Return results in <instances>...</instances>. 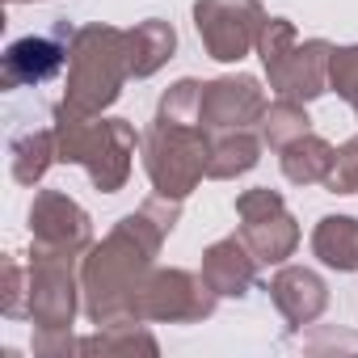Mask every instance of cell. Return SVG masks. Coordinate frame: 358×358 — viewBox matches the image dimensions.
I'll return each instance as SVG.
<instances>
[{
    "label": "cell",
    "mask_w": 358,
    "mask_h": 358,
    "mask_svg": "<svg viewBox=\"0 0 358 358\" xmlns=\"http://www.w3.org/2000/svg\"><path fill=\"white\" fill-rule=\"evenodd\" d=\"M182 220V203L152 194L143 207L122 215L85 257H80V295L85 316L93 324H110L131 316V295L148 278V270L160 257L164 236Z\"/></svg>",
    "instance_id": "6da1fadb"
},
{
    "label": "cell",
    "mask_w": 358,
    "mask_h": 358,
    "mask_svg": "<svg viewBox=\"0 0 358 358\" xmlns=\"http://www.w3.org/2000/svg\"><path fill=\"white\" fill-rule=\"evenodd\" d=\"M55 148L59 164H80L89 182L101 194H118L131 182L135 152L143 135L127 118H106V114H76L68 106H55Z\"/></svg>",
    "instance_id": "7a4b0ae2"
},
{
    "label": "cell",
    "mask_w": 358,
    "mask_h": 358,
    "mask_svg": "<svg viewBox=\"0 0 358 358\" xmlns=\"http://www.w3.org/2000/svg\"><path fill=\"white\" fill-rule=\"evenodd\" d=\"M127 80H131L127 30L106 26V22L76 26L68 38V80H64L59 106L76 114H106L122 97Z\"/></svg>",
    "instance_id": "3957f363"
},
{
    "label": "cell",
    "mask_w": 358,
    "mask_h": 358,
    "mask_svg": "<svg viewBox=\"0 0 358 358\" xmlns=\"http://www.w3.org/2000/svg\"><path fill=\"white\" fill-rule=\"evenodd\" d=\"M143 173L152 182V194L186 203L207 177V156H211V131L203 122H169L152 118L139 143Z\"/></svg>",
    "instance_id": "277c9868"
},
{
    "label": "cell",
    "mask_w": 358,
    "mask_h": 358,
    "mask_svg": "<svg viewBox=\"0 0 358 358\" xmlns=\"http://www.w3.org/2000/svg\"><path fill=\"white\" fill-rule=\"evenodd\" d=\"M220 308V295L203 274L182 266H152L131 295V316L148 324H199Z\"/></svg>",
    "instance_id": "5b68a950"
},
{
    "label": "cell",
    "mask_w": 358,
    "mask_h": 358,
    "mask_svg": "<svg viewBox=\"0 0 358 358\" xmlns=\"http://www.w3.org/2000/svg\"><path fill=\"white\" fill-rule=\"evenodd\" d=\"M80 257L30 245V324L43 333H72L76 312H85L80 295Z\"/></svg>",
    "instance_id": "8992f818"
},
{
    "label": "cell",
    "mask_w": 358,
    "mask_h": 358,
    "mask_svg": "<svg viewBox=\"0 0 358 358\" xmlns=\"http://www.w3.org/2000/svg\"><path fill=\"white\" fill-rule=\"evenodd\" d=\"M266 17L262 0H194V30L215 64H241L253 55Z\"/></svg>",
    "instance_id": "52a82bcc"
},
{
    "label": "cell",
    "mask_w": 358,
    "mask_h": 358,
    "mask_svg": "<svg viewBox=\"0 0 358 358\" xmlns=\"http://www.w3.org/2000/svg\"><path fill=\"white\" fill-rule=\"evenodd\" d=\"M241 236L262 266H282L299 249V220L287 211V199L270 186H253L236 194Z\"/></svg>",
    "instance_id": "ba28073f"
},
{
    "label": "cell",
    "mask_w": 358,
    "mask_h": 358,
    "mask_svg": "<svg viewBox=\"0 0 358 358\" xmlns=\"http://www.w3.org/2000/svg\"><path fill=\"white\" fill-rule=\"evenodd\" d=\"M30 245L85 257L93 249V220H89V211L72 194H64V190H34V203H30Z\"/></svg>",
    "instance_id": "9c48e42d"
},
{
    "label": "cell",
    "mask_w": 358,
    "mask_h": 358,
    "mask_svg": "<svg viewBox=\"0 0 358 358\" xmlns=\"http://www.w3.org/2000/svg\"><path fill=\"white\" fill-rule=\"evenodd\" d=\"M266 89L257 76L249 72H228L215 80H203V127L215 131H241V127H257L266 114Z\"/></svg>",
    "instance_id": "30bf717a"
},
{
    "label": "cell",
    "mask_w": 358,
    "mask_h": 358,
    "mask_svg": "<svg viewBox=\"0 0 358 358\" xmlns=\"http://www.w3.org/2000/svg\"><path fill=\"white\" fill-rule=\"evenodd\" d=\"M68 38H72V26L59 22L55 34H26L17 43H9L5 51V85L9 89H26V85H43L51 80L59 68H68Z\"/></svg>",
    "instance_id": "8fae6325"
},
{
    "label": "cell",
    "mask_w": 358,
    "mask_h": 358,
    "mask_svg": "<svg viewBox=\"0 0 358 358\" xmlns=\"http://www.w3.org/2000/svg\"><path fill=\"white\" fill-rule=\"evenodd\" d=\"M329 64H333V43L324 38H303L291 47V55L266 72L270 89L278 97H295V101H316L329 93Z\"/></svg>",
    "instance_id": "7c38bea8"
},
{
    "label": "cell",
    "mask_w": 358,
    "mask_h": 358,
    "mask_svg": "<svg viewBox=\"0 0 358 358\" xmlns=\"http://www.w3.org/2000/svg\"><path fill=\"white\" fill-rule=\"evenodd\" d=\"M266 291H270L274 308L282 312V320H287L291 329L316 324V320L324 316V308H329V282H324L312 266H291V262H282V266L274 270V278H270Z\"/></svg>",
    "instance_id": "4fadbf2b"
},
{
    "label": "cell",
    "mask_w": 358,
    "mask_h": 358,
    "mask_svg": "<svg viewBox=\"0 0 358 358\" xmlns=\"http://www.w3.org/2000/svg\"><path fill=\"white\" fill-rule=\"evenodd\" d=\"M257 270H262V262L253 257V249L245 245L241 232L207 245L203 249V266H199V274L207 278V287L220 299H245L257 287Z\"/></svg>",
    "instance_id": "5bb4252c"
},
{
    "label": "cell",
    "mask_w": 358,
    "mask_h": 358,
    "mask_svg": "<svg viewBox=\"0 0 358 358\" xmlns=\"http://www.w3.org/2000/svg\"><path fill=\"white\" fill-rule=\"evenodd\" d=\"M177 55V30L164 17H148L135 22L127 30V64H131V80H148L156 76L169 59Z\"/></svg>",
    "instance_id": "9a60e30c"
},
{
    "label": "cell",
    "mask_w": 358,
    "mask_h": 358,
    "mask_svg": "<svg viewBox=\"0 0 358 358\" xmlns=\"http://www.w3.org/2000/svg\"><path fill=\"white\" fill-rule=\"evenodd\" d=\"M312 257L337 274L358 270V220L354 215H320L312 228Z\"/></svg>",
    "instance_id": "2e32d148"
},
{
    "label": "cell",
    "mask_w": 358,
    "mask_h": 358,
    "mask_svg": "<svg viewBox=\"0 0 358 358\" xmlns=\"http://www.w3.org/2000/svg\"><path fill=\"white\" fill-rule=\"evenodd\" d=\"M262 135H253V127L241 131H215L211 135V156H207V177L215 182H232V177H245L257 169L262 160Z\"/></svg>",
    "instance_id": "e0dca14e"
},
{
    "label": "cell",
    "mask_w": 358,
    "mask_h": 358,
    "mask_svg": "<svg viewBox=\"0 0 358 358\" xmlns=\"http://www.w3.org/2000/svg\"><path fill=\"white\" fill-rule=\"evenodd\" d=\"M333 156H337V148L324 135L308 131V135H299L295 143H287L278 152V164H282V177L291 186H324V177L333 169Z\"/></svg>",
    "instance_id": "ac0fdd59"
},
{
    "label": "cell",
    "mask_w": 358,
    "mask_h": 358,
    "mask_svg": "<svg viewBox=\"0 0 358 358\" xmlns=\"http://www.w3.org/2000/svg\"><path fill=\"white\" fill-rule=\"evenodd\" d=\"M13 182L17 186H38L47 169L59 160V148H55V127H30L13 139Z\"/></svg>",
    "instance_id": "d6986e66"
},
{
    "label": "cell",
    "mask_w": 358,
    "mask_h": 358,
    "mask_svg": "<svg viewBox=\"0 0 358 358\" xmlns=\"http://www.w3.org/2000/svg\"><path fill=\"white\" fill-rule=\"evenodd\" d=\"M80 350L89 354H160V341L152 337L148 320H135V316H122V320H110V324H97L93 337H80Z\"/></svg>",
    "instance_id": "ffe728a7"
},
{
    "label": "cell",
    "mask_w": 358,
    "mask_h": 358,
    "mask_svg": "<svg viewBox=\"0 0 358 358\" xmlns=\"http://www.w3.org/2000/svg\"><path fill=\"white\" fill-rule=\"evenodd\" d=\"M312 131V118H308V101H295V97H278L266 106L262 122H257V135L270 152H282L287 143H295L299 135Z\"/></svg>",
    "instance_id": "44dd1931"
},
{
    "label": "cell",
    "mask_w": 358,
    "mask_h": 358,
    "mask_svg": "<svg viewBox=\"0 0 358 358\" xmlns=\"http://www.w3.org/2000/svg\"><path fill=\"white\" fill-rule=\"evenodd\" d=\"M156 118H169V122H203V80H194V76L173 80L160 93V101H156Z\"/></svg>",
    "instance_id": "7402d4cb"
},
{
    "label": "cell",
    "mask_w": 358,
    "mask_h": 358,
    "mask_svg": "<svg viewBox=\"0 0 358 358\" xmlns=\"http://www.w3.org/2000/svg\"><path fill=\"white\" fill-rule=\"evenodd\" d=\"M0 312L9 320H30V270L22 257H5V299H0Z\"/></svg>",
    "instance_id": "603a6c76"
},
{
    "label": "cell",
    "mask_w": 358,
    "mask_h": 358,
    "mask_svg": "<svg viewBox=\"0 0 358 358\" xmlns=\"http://www.w3.org/2000/svg\"><path fill=\"white\" fill-rule=\"evenodd\" d=\"M329 89L350 101L358 110V43L350 47H333V64H329Z\"/></svg>",
    "instance_id": "cb8c5ba5"
},
{
    "label": "cell",
    "mask_w": 358,
    "mask_h": 358,
    "mask_svg": "<svg viewBox=\"0 0 358 358\" xmlns=\"http://www.w3.org/2000/svg\"><path fill=\"white\" fill-rule=\"evenodd\" d=\"M324 190L329 194H358V135H350L337 156H333V169L324 177Z\"/></svg>",
    "instance_id": "d4e9b609"
},
{
    "label": "cell",
    "mask_w": 358,
    "mask_h": 358,
    "mask_svg": "<svg viewBox=\"0 0 358 358\" xmlns=\"http://www.w3.org/2000/svg\"><path fill=\"white\" fill-rule=\"evenodd\" d=\"M9 5H38V0H9Z\"/></svg>",
    "instance_id": "484cf974"
},
{
    "label": "cell",
    "mask_w": 358,
    "mask_h": 358,
    "mask_svg": "<svg viewBox=\"0 0 358 358\" xmlns=\"http://www.w3.org/2000/svg\"><path fill=\"white\" fill-rule=\"evenodd\" d=\"M354 114H358V110H354Z\"/></svg>",
    "instance_id": "4316f807"
}]
</instances>
